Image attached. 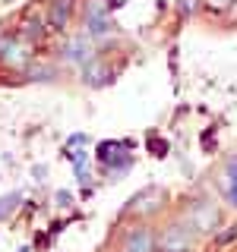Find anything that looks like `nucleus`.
Listing matches in <instances>:
<instances>
[{
	"label": "nucleus",
	"instance_id": "7ed1b4c3",
	"mask_svg": "<svg viewBox=\"0 0 237 252\" xmlns=\"http://www.w3.org/2000/svg\"><path fill=\"white\" fill-rule=\"evenodd\" d=\"M63 60L67 63H89V35H76L73 41L63 47Z\"/></svg>",
	"mask_w": 237,
	"mask_h": 252
},
{
	"label": "nucleus",
	"instance_id": "4468645a",
	"mask_svg": "<svg viewBox=\"0 0 237 252\" xmlns=\"http://www.w3.org/2000/svg\"><path fill=\"white\" fill-rule=\"evenodd\" d=\"M205 3H209V6H212V10H225V6H228V3H231V0H205Z\"/></svg>",
	"mask_w": 237,
	"mask_h": 252
},
{
	"label": "nucleus",
	"instance_id": "6e6552de",
	"mask_svg": "<svg viewBox=\"0 0 237 252\" xmlns=\"http://www.w3.org/2000/svg\"><path fill=\"white\" fill-rule=\"evenodd\" d=\"M82 79L89 85H105L108 82V66H105V63H98V60H89L82 66Z\"/></svg>",
	"mask_w": 237,
	"mask_h": 252
},
{
	"label": "nucleus",
	"instance_id": "423d86ee",
	"mask_svg": "<svg viewBox=\"0 0 237 252\" xmlns=\"http://www.w3.org/2000/svg\"><path fill=\"white\" fill-rule=\"evenodd\" d=\"M161 252H190V240L180 227H171L168 233L161 236Z\"/></svg>",
	"mask_w": 237,
	"mask_h": 252
},
{
	"label": "nucleus",
	"instance_id": "39448f33",
	"mask_svg": "<svg viewBox=\"0 0 237 252\" xmlns=\"http://www.w3.org/2000/svg\"><path fill=\"white\" fill-rule=\"evenodd\" d=\"M123 252H155V236L149 230H133L123 243Z\"/></svg>",
	"mask_w": 237,
	"mask_h": 252
},
{
	"label": "nucleus",
	"instance_id": "20e7f679",
	"mask_svg": "<svg viewBox=\"0 0 237 252\" xmlns=\"http://www.w3.org/2000/svg\"><path fill=\"white\" fill-rule=\"evenodd\" d=\"M190 220H193L196 230H212V227H215V220H218L215 205H212V202H199L193 208V215H190Z\"/></svg>",
	"mask_w": 237,
	"mask_h": 252
},
{
	"label": "nucleus",
	"instance_id": "f8f14e48",
	"mask_svg": "<svg viewBox=\"0 0 237 252\" xmlns=\"http://www.w3.org/2000/svg\"><path fill=\"white\" fill-rule=\"evenodd\" d=\"M152 155H168V142H158V139H152Z\"/></svg>",
	"mask_w": 237,
	"mask_h": 252
},
{
	"label": "nucleus",
	"instance_id": "2eb2a0df",
	"mask_svg": "<svg viewBox=\"0 0 237 252\" xmlns=\"http://www.w3.org/2000/svg\"><path fill=\"white\" fill-rule=\"evenodd\" d=\"M57 202L60 205H70V192H57Z\"/></svg>",
	"mask_w": 237,
	"mask_h": 252
},
{
	"label": "nucleus",
	"instance_id": "1a4fd4ad",
	"mask_svg": "<svg viewBox=\"0 0 237 252\" xmlns=\"http://www.w3.org/2000/svg\"><path fill=\"white\" fill-rule=\"evenodd\" d=\"M221 186H225V199L237 208V161H231L225 167V180H221Z\"/></svg>",
	"mask_w": 237,
	"mask_h": 252
},
{
	"label": "nucleus",
	"instance_id": "f257e3e1",
	"mask_svg": "<svg viewBox=\"0 0 237 252\" xmlns=\"http://www.w3.org/2000/svg\"><path fill=\"white\" fill-rule=\"evenodd\" d=\"M98 158H101V164L117 167V170H126V164H130V155H126L123 145H117V142H105V145H98Z\"/></svg>",
	"mask_w": 237,
	"mask_h": 252
},
{
	"label": "nucleus",
	"instance_id": "9b49d317",
	"mask_svg": "<svg viewBox=\"0 0 237 252\" xmlns=\"http://www.w3.org/2000/svg\"><path fill=\"white\" fill-rule=\"evenodd\" d=\"M19 199H22L19 192H13V195H3V199H0V218L13 215V211H16V205H19Z\"/></svg>",
	"mask_w": 237,
	"mask_h": 252
},
{
	"label": "nucleus",
	"instance_id": "0eeeda50",
	"mask_svg": "<svg viewBox=\"0 0 237 252\" xmlns=\"http://www.w3.org/2000/svg\"><path fill=\"white\" fill-rule=\"evenodd\" d=\"M111 29H114L111 16H89L85 19V35L89 38H105V35H111Z\"/></svg>",
	"mask_w": 237,
	"mask_h": 252
},
{
	"label": "nucleus",
	"instance_id": "ddd939ff",
	"mask_svg": "<svg viewBox=\"0 0 237 252\" xmlns=\"http://www.w3.org/2000/svg\"><path fill=\"white\" fill-rule=\"evenodd\" d=\"M193 10H196V0H180V13H187V16H190Z\"/></svg>",
	"mask_w": 237,
	"mask_h": 252
},
{
	"label": "nucleus",
	"instance_id": "9d476101",
	"mask_svg": "<svg viewBox=\"0 0 237 252\" xmlns=\"http://www.w3.org/2000/svg\"><path fill=\"white\" fill-rule=\"evenodd\" d=\"M89 16H111V0H89L85 19H89Z\"/></svg>",
	"mask_w": 237,
	"mask_h": 252
},
{
	"label": "nucleus",
	"instance_id": "f03ea898",
	"mask_svg": "<svg viewBox=\"0 0 237 252\" xmlns=\"http://www.w3.org/2000/svg\"><path fill=\"white\" fill-rule=\"evenodd\" d=\"M70 16H73V0H54L51 13H47V26L54 32H63L70 26Z\"/></svg>",
	"mask_w": 237,
	"mask_h": 252
}]
</instances>
